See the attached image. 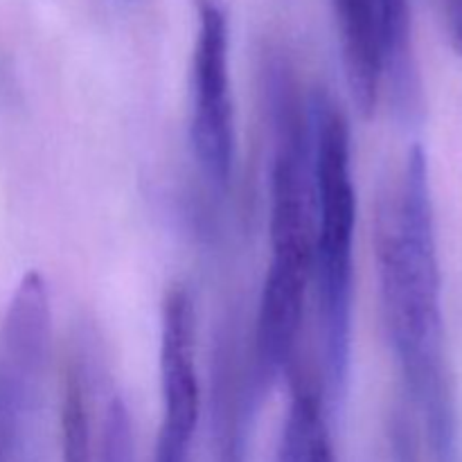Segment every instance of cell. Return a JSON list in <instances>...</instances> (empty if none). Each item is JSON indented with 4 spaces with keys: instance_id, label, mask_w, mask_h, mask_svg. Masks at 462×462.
Wrapping results in <instances>:
<instances>
[{
    "instance_id": "7",
    "label": "cell",
    "mask_w": 462,
    "mask_h": 462,
    "mask_svg": "<svg viewBox=\"0 0 462 462\" xmlns=\"http://www.w3.org/2000/svg\"><path fill=\"white\" fill-rule=\"evenodd\" d=\"M210 395L215 462H244L248 424L260 395L253 377L248 379V373L242 368L233 329H224L217 338Z\"/></svg>"
},
{
    "instance_id": "8",
    "label": "cell",
    "mask_w": 462,
    "mask_h": 462,
    "mask_svg": "<svg viewBox=\"0 0 462 462\" xmlns=\"http://www.w3.org/2000/svg\"><path fill=\"white\" fill-rule=\"evenodd\" d=\"M289 382L291 404L275 451V462H337L323 395L307 374L298 370V365L289 374Z\"/></svg>"
},
{
    "instance_id": "5",
    "label": "cell",
    "mask_w": 462,
    "mask_h": 462,
    "mask_svg": "<svg viewBox=\"0 0 462 462\" xmlns=\"http://www.w3.org/2000/svg\"><path fill=\"white\" fill-rule=\"evenodd\" d=\"M161 316V383L165 404L161 429L192 438L201 402L194 365V310L183 284L167 289Z\"/></svg>"
},
{
    "instance_id": "11",
    "label": "cell",
    "mask_w": 462,
    "mask_h": 462,
    "mask_svg": "<svg viewBox=\"0 0 462 462\" xmlns=\"http://www.w3.org/2000/svg\"><path fill=\"white\" fill-rule=\"evenodd\" d=\"M447 21H449L451 34H454L456 48L462 54V0H445Z\"/></svg>"
},
{
    "instance_id": "3",
    "label": "cell",
    "mask_w": 462,
    "mask_h": 462,
    "mask_svg": "<svg viewBox=\"0 0 462 462\" xmlns=\"http://www.w3.org/2000/svg\"><path fill=\"white\" fill-rule=\"evenodd\" d=\"M343 43V66L352 102L364 117L377 108L388 84L404 117L420 111V75L413 52L409 0H332Z\"/></svg>"
},
{
    "instance_id": "4",
    "label": "cell",
    "mask_w": 462,
    "mask_h": 462,
    "mask_svg": "<svg viewBox=\"0 0 462 462\" xmlns=\"http://www.w3.org/2000/svg\"><path fill=\"white\" fill-rule=\"evenodd\" d=\"M228 18L217 0H201L192 50L189 138L206 179L228 188L235 165V111L230 99Z\"/></svg>"
},
{
    "instance_id": "2",
    "label": "cell",
    "mask_w": 462,
    "mask_h": 462,
    "mask_svg": "<svg viewBox=\"0 0 462 462\" xmlns=\"http://www.w3.org/2000/svg\"><path fill=\"white\" fill-rule=\"evenodd\" d=\"M316 230L311 278L316 284L323 379L329 404H343L352 364L356 192L350 126L341 108L316 93L311 99Z\"/></svg>"
},
{
    "instance_id": "9",
    "label": "cell",
    "mask_w": 462,
    "mask_h": 462,
    "mask_svg": "<svg viewBox=\"0 0 462 462\" xmlns=\"http://www.w3.org/2000/svg\"><path fill=\"white\" fill-rule=\"evenodd\" d=\"M84 365L77 359L66 361L61 374V462H90L88 393L84 382Z\"/></svg>"
},
{
    "instance_id": "1",
    "label": "cell",
    "mask_w": 462,
    "mask_h": 462,
    "mask_svg": "<svg viewBox=\"0 0 462 462\" xmlns=\"http://www.w3.org/2000/svg\"><path fill=\"white\" fill-rule=\"evenodd\" d=\"M374 255L388 337L422 411L436 462H456V404L445 352L442 280L427 153L415 144L400 185L379 199Z\"/></svg>"
},
{
    "instance_id": "10",
    "label": "cell",
    "mask_w": 462,
    "mask_h": 462,
    "mask_svg": "<svg viewBox=\"0 0 462 462\" xmlns=\"http://www.w3.org/2000/svg\"><path fill=\"white\" fill-rule=\"evenodd\" d=\"M30 422H21L14 415L12 406L5 400L3 386H0V462H12L18 447L23 445V436Z\"/></svg>"
},
{
    "instance_id": "6",
    "label": "cell",
    "mask_w": 462,
    "mask_h": 462,
    "mask_svg": "<svg viewBox=\"0 0 462 462\" xmlns=\"http://www.w3.org/2000/svg\"><path fill=\"white\" fill-rule=\"evenodd\" d=\"M52 343V311L43 275H23L3 323L0 377L21 388L43 391Z\"/></svg>"
}]
</instances>
